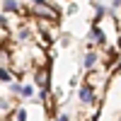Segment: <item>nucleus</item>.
Listing matches in <instances>:
<instances>
[{
	"label": "nucleus",
	"mask_w": 121,
	"mask_h": 121,
	"mask_svg": "<svg viewBox=\"0 0 121 121\" xmlns=\"http://www.w3.org/2000/svg\"><path fill=\"white\" fill-rule=\"evenodd\" d=\"M95 60H97V58H95V53H90V56L85 58V63H87V65H92V63H95Z\"/></svg>",
	"instance_id": "obj_2"
},
{
	"label": "nucleus",
	"mask_w": 121,
	"mask_h": 121,
	"mask_svg": "<svg viewBox=\"0 0 121 121\" xmlns=\"http://www.w3.org/2000/svg\"><path fill=\"white\" fill-rule=\"evenodd\" d=\"M80 97H82V99H85V102H87V99H92V92H90V90L85 87V90H82V92H80Z\"/></svg>",
	"instance_id": "obj_1"
},
{
	"label": "nucleus",
	"mask_w": 121,
	"mask_h": 121,
	"mask_svg": "<svg viewBox=\"0 0 121 121\" xmlns=\"http://www.w3.org/2000/svg\"><path fill=\"white\" fill-rule=\"evenodd\" d=\"M58 121H68V119H65V116H58Z\"/></svg>",
	"instance_id": "obj_5"
},
{
	"label": "nucleus",
	"mask_w": 121,
	"mask_h": 121,
	"mask_svg": "<svg viewBox=\"0 0 121 121\" xmlns=\"http://www.w3.org/2000/svg\"><path fill=\"white\" fill-rule=\"evenodd\" d=\"M0 80H10V75L5 73V70H0Z\"/></svg>",
	"instance_id": "obj_4"
},
{
	"label": "nucleus",
	"mask_w": 121,
	"mask_h": 121,
	"mask_svg": "<svg viewBox=\"0 0 121 121\" xmlns=\"http://www.w3.org/2000/svg\"><path fill=\"white\" fill-rule=\"evenodd\" d=\"M5 7H7V10H17V5L12 3V0H7V3H5Z\"/></svg>",
	"instance_id": "obj_3"
}]
</instances>
